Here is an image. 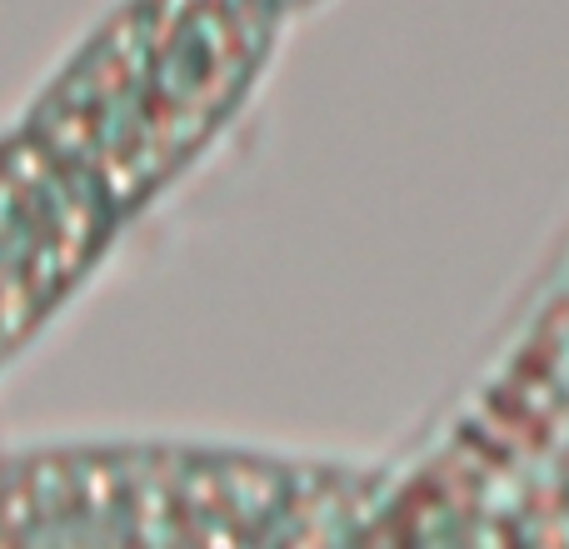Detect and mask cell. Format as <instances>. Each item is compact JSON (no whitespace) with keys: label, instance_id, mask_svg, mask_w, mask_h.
<instances>
[{"label":"cell","instance_id":"cell-2","mask_svg":"<svg viewBox=\"0 0 569 549\" xmlns=\"http://www.w3.org/2000/svg\"><path fill=\"white\" fill-rule=\"evenodd\" d=\"M395 460L226 435H60L0 445V549L365 545Z\"/></svg>","mask_w":569,"mask_h":549},{"label":"cell","instance_id":"cell-1","mask_svg":"<svg viewBox=\"0 0 569 549\" xmlns=\"http://www.w3.org/2000/svg\"><path fill=\"white\" fill-rule=\"evenodd\" d=\"M290 20L260 0H116L0 126V375L256 106Z\"/></svg>","mask_w":569,"mask_h":549},{"label":"cell","instance_id":"cell-3","mask_svg":"<svg viewBox=\"0 0 569 549\" xmlns=\"http://www.w3.org/2000/svg\"><path fill=\"white\" fill-rule=\"evenodd\" d=\"M260 6H270V10H276V16H284V20H290V26H295V20H300V16H310V10L320 6V0H260Z\"/></svg>","mask_w":569,"mask_h":549}]
</instances>
